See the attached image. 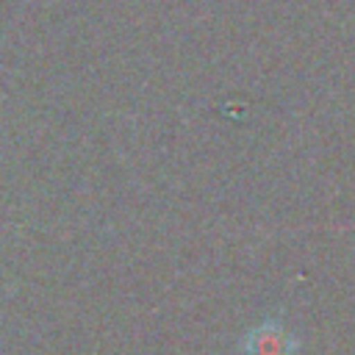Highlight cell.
Returning a JSON list of instances; mask_svg holds the SVG:
<instances>
[{
  "label": "cell",
  "mask_w": 355,
  "mask_h": 355,
  "mask_svg": "<svg viewBox=\"0 0 355 355\" xmlns=\"http://www.w3.org/2000/svg\"><path fill=\"white\" fill-rule=\"evenodd\" d=\"M288 336L275 322H266L247 336V355H288Z\"/></svg>",
  "instance_id": "obj_1"
}]
</instances>
